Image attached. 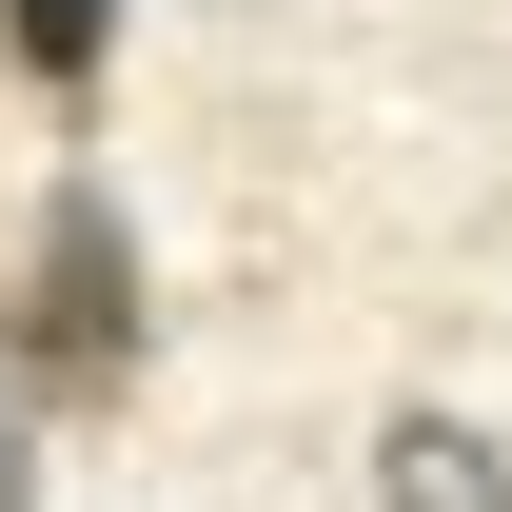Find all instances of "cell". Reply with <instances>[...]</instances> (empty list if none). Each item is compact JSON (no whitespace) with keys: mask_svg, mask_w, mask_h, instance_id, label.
Masks as SVG:
<instances>
[{"mask_svg":"<svg viewBox=\"0 0 512 512\" xmlns=\"http://www.w3.org/2000/svg\"><path fill=\"white\" fill-rule=\"evenodd\" d=\"M20 355H40L60 414H99V394L138 375V237H119V197H99V178L40 197V335H20Z\"/></svg>","mask_w":512,"mask_h":512,"instance_id":"obj_1","label":"cell"},{"mask_svg":"<svg viewBox=\"0 0 512 512\" xmlns=\"http://www.w3.org/2000/svg\"><path fill=\"white\" fill-rule=\"evenodd\" d=\"M375 493H394V512H512V473H493V434L394 414V434H375Z\"/></svg>","mask_w":512,"mask_h":512,"instance_id":"obj_2","label":"cell"},{"mask_svg":"<svg viewBox=\"0 0 512 512\" xmlns=\"http://www.w3.org/2000/svg\"><path fill=\"white\" fill-rule=\"evenodd\" d=\"M0 40H20V79H99V40H119V0H0Z\"/></svg>","mask_w":512,"mask_h":512,"instance_id":"obj_3","label":"cell"},{"mask_svg":"<svg viewBox=\"0 0 512 512\" xmlns=\"http://www.w3.org/2000/svg\"><path fill=\"white\" fill-rule=\"evenodd\" d=\"M0 512H40V434H20V414H0Z\"/></svg>","mask_w":512,"mask_h":512,"instance_id":"obj_4","label":"cell"}]
</instances>
